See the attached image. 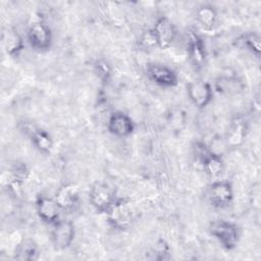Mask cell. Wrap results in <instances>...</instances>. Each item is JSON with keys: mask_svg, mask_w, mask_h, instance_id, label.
Listing matches in <instances>:
<instances>
[{"mask_svg": "<svg viewBox=\"0 0 261 261\" xmlns=\"http://www.w3.org/2000/svg\"><path fill=\"white\" fill-rule=\"evenodd\" d=\"M206 174L213 180L219 179L224 171V162L222 156L209 152L200 162Z\"/></svg>", "mask_w": 261, "mask_h": 261, "instance_id": "cell-16", "label": "cell"}, {"mask_svg": "<svg viewBox=\"0 0 261 261\" xmlns=\"http://www.w3.org/2000/svg\"><path fill=\"white\" fill-rule=\"evenodd\" d=\"M30 138L32 141L33 146L42 154H49L52 149H53V139L50 136L49 133H47L46 130L42 129V128H37L35 127L31 134H30Z\"/></svg>", "mask_w": 261, "mask_h": 261, "instance_id": "cell-18", "label": "cell"}, {"mask_svg": "<svg viewBox=\"0 0 261 261\" xmlns=\"http://www.w3.org/2000/svg\"><path fill=\"white\" fill-rule=\"evenodd\" d=\"M187 93L191 102L199 109H204L213 98V90L209 83L195 80L187 85Z\"/></svg>", "mask_w": 261, "mask_h": 261, "instance_id": "cell-7", "label": "cell"}, {"mask_svg": "<svg viewBox=\"0 0 261 261\" xmlns=\"http://www.w3.org/2000/svg\"><path fill=\"white\" fill-rule=\"evenodd\" d=\"M185 112L180 111V110H177L175 112H172L170 114V118H169V122H170V125L171 127H177L178 128V122L179 124H185Z\"/></svg>", "mask_w": 261, "mask_h": 261, "instance_id": "cell-25", "label": "cell"}, {"mask_svg": "<svg viewBox=\"0 0 261 261\" xmlns=\"http://www.w3.org/2000/svg\"><path fill=\"white\" fill-rule=\"evenodd\" d=\"M107 128L110 134L119 138H126L135 130V122L124 112L115 111L110 114L107 121Z\"/></svg>", "mask_w": 261, "mask_h": 261, "instance_id": "cell-10", "label": "cell"}, {"mask_svg": "<svg viewBox=\"0 0 261 261\" xmlns=\"http://www.w3.org/2000/svg\"><path fill=\"white\" fill-rule=\"evenodd\" d=\"M206 198L215 208L227 207L233 200V188L230 181L220 178L213 180L207 188Z\"/></svg>", "mask_w": 261, "mask_h": 261, "instance_id": "cell-4", "label": "cell"}, {"mask_svg": "<svg viewBox=\"0 0 261 261\" xmlns=\"http://www.w3.org/2000/svg\"><path fill=\"white\" fill-rule=\"evenodd\" d=\"M27 40L36 51H47L52 45L51 29L42 20L33 21L27 32Z\"/></svg>", "mask_w": 261, "mask_h": 261, "instance_id": "cell-5", "label": "cell"}, {"mask_svg": "<svg viewBox=\"0 0 261 261\" xmlns=\"http://www.w3.org/2000/svg\"><path fill=\"white\" fill-rule=\"evenodd\" d=\"M115 199L113 189L104 181H95L89 190V201L98 213H106Z\"/></svg>", "mask_w": 261, "mask_h": 261, "instance_id": "cell-3", "label": "cell"}, {"mask_svg": "<svg viewBox=\"0 0 261 261\" xmlns=\"http://www.w3.org/2000/svg\"><path fill=\"white\" fill-rule=\"evenodd\" d=\"M150 254L152 255V259L155 260H167L170 258L169 256V247L168 244L160 239L156 242V244L154 245V247L151 249Z\"/></svg>", "mask_w": 261, "mask_h": 261, "instance_id": "cell-22", "label": "cell"}, {"mask_svg": "<svg viewBox=\"0 0 261 261\" xmlns=\"http://www.w3.org/2000/svg\"><path fill=\"white\" fill-rule=\"evenodd\" d=\"M242 43L244 47L252 52L253 54L259 56L261 52V39L260 36L255 32H248L242 36Z\"/></svg>", "mask_w": 261, "mask_h": 261, "instance_id": "cell-21", "label": "cell"}, {"mask_svg": "<svg viewBox=\"0 0 261 261\" xmlns=\"http://www.w3.org/2000/svg\"><path fill=\"white\" fill-rule=\"evenodd\" d=\"M13 258L18 261H35L39 258L40 251L37 243L32 239H23L14 250Z\"/></svg>", "mask_w": 261, "mask_h": 261, "instance_id": "cell-17", "label": "cell"}, {"mask_svg": "<svg viewBox=\"0 0 261 261\" xmlns=\"http://www.w3.org/2000/svg\"><path fill=\"white\" fill-rule=\"evenodd\" d=\"M196 19L204 30L210 31L216 25L217 12L213 6L203 4L196 11Z\"/></svg>", "mask_w": 261, "mask_h": 261, "instance_id": "cell-20", "label": "cell"}, {"mask_svg": "<svg viewBox=\"0 0 261 261\" xmlns=\"http://www.w3.org/2000/svg\"><path fill=\"white\" fill-rule=\"evenodd\" d=\"M152 32L157 47L162 50L169 48L176 37L175 25L166 16H161L156 20Z\"/></svg>", "mask_w": 261, "mask_h": 261, "instance_id": "cell-8", "label": "cell"}, {"mask_svg": "<svg viewBox=\"0 0 261 261\" xmlns=\"http://www.w3.org/2000/svg\"><path fill=\"white\" fill-rule=\"evenodd\" d=\"M3 47L7 55L16 56L24 48V42L22 37L18 34L17 31L10 29L4 35L3 38Z\"/></svg>", "mask_w": 261, "mask_h": 261, "instance_id": "cell-19", "label": "cell"}, {"mask_svg": "<svg viewBox=\"0 0 261 261\" xmlns=\"http://www.w3.org/2000/svg\"><path fill=\"white\" fill-rule=\"evenodd\" d=\"M140 46L143 48V49H152L153 47H157L156 45V41H155V38H154V35H153V32L152 30H148L146 32H144L141 37H140Z\"/></svg>", "mask_w": 261, "mask_h": 261, "instance_id": "cell-24", "label": "cell"}, {"mask_svg": "<svg viewBox=\"0 0 261 261\" xmlns=\"http://www.w3.org/2000/svg\"><path fill=\"white\" fill-rule=\"evenodd\" d=\"M243 81L234 72H222L220 73L214 83L216 92L226 96L238 95L244 90Z\"/></svg>", "mask_w": 261, "mask_h": 261, "instance_id": "cell-13", "label": "cell"}, {"mask_svg": "<svg viewBox=\"0 0 261 261\" xmlns=\"http://www.w3.org/2000/svg\"><path fill=\"white\" fill-rule=\"evenodd\" d=\"M51 242L56 251L66 250L72 244L75 236V229L72 221L69 219H58L52 224Z\"/></svg>", "mask_w": 261, "mask_h": 261, "instance_id": "cell-6", "label": "cell"}, {"mask_svg": "<svg viewBox=\"0 0 261 261\" xmlns=\"http://www.w3.org/2000/svg\"><path fill=\"white\" fill-rule=\"evenodd\" d=\"M109 224L118 230L128 229L135 218V212L130 201L124 198H116L109 210L105 213Z\"/></svg>", "mask_w": 261, "mask_h": 261, "instance_id": "cell-1", "label": "cell"}, {"mask_svg": "<svg viewBox=\"0 0 261 261\" xmlns=\"http://www.w3.org/2000/svg\"><path fill=\"white\" fill-rule=\"evenodd\" d=\"M54 200L61 210H73L80 202V193L75 185L66 182L62 184L54 195Z\"/></svg>", "mask_w": 261, "mask_h": 261, "instance_id": "cell-12", "label": "cell"}, {"mask_svg": "<svg viewBox=\"0 0 261 261\" xmlns=\"http://www.w3.org/2000/svg\"><path fill=\"white\" fill-rule=\"evenodd\" d=\"M94 68L100 81H102V83H108L111 76V67L108 64V62L103 59H99L95 62Z\"/></svg>", "mask_w": 261, "mask_h": 261, "instance_id": "cell-23", "label": "cell"}, {"mask_svg": "<svg viewBox=\"0 0 261 261\" xmlns=\"http://www.w3.org/2000/svg\"><path fill=\"white\" fill-rule=\"evenodd\" d=\"M248 133V124L242 117H236L231 120L224 141L227 148H236L243 144Z\"/></svg>", "mask_w": 261, "mask_h": 261, "instance_id": "cell-15", "label": "cell"}, {"mask_svg": "<svg viewBox=\"0 0 261 261\" xmlns=\"http://www.w3.org/2000/svg\"><path fill=\"white\" fill-rule=\"evenodd\" d=\"M187 51L193 66L201 68L206 60V50L204 41L194 31H190L187 34Z\"/></svg>", "mask_w": 261, "mask_h": 261, "instance_id": "cell-11", "label": "cell"}, {"mask_svg": "<svg viewBox=\"0 0 261 261\" xmlns=\"http://www.w3.org/2000/svg\"><path fill=\"white\" fill-rule=\"evenodd\" d=\"M36 212L38 217L45 223L53 224L59 219L61 209L57 205L54 198L40 196L36 201Z\"/></svg>", "mask_w": 261, "mask_h": 261, "instance_id": "cell-14", "label": "cell"}, {"mask_svg": "<svg viewBox=\"0 0 261 261\" xmlns=\"http://www.w3.org/2000/svg\"><path fill=\"white\" fill-rule=\"evenodd\" d=\"M148 77L156 85L171 88L177 85L178 77L173 69L161 63H149L146 67Z\"/></svg>", "mask_w": 261, "mask_h": 261, "instance_id": "cell-9", "label": "cell"}, {"mask_svg": "<svg viewBox=\"0 0 261 261\" xmlns=\"http://www.w3.org/2000/svg\"><path fill=\"white\" fill-rule=\"evenodd\" d=\"M209 232L214 237L225 250H233L240 242L239 226L228 220L217 219L210 223Z\"/></svg>", "mask_w": 261, "mask_h": 261, "instance_id": "cell-2", "label": "cell"}]
</instances>
